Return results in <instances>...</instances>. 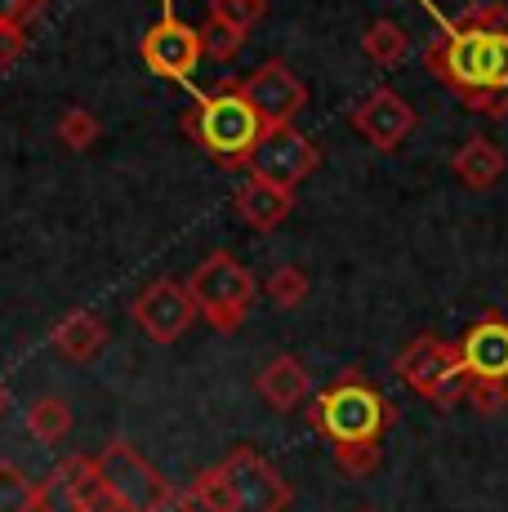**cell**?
<instances>
[{
	"instance_id": "603a6c76",
	"label": "cell",
	"mask_w": 508,
	"mask_h": 512,
	"mask_svg": "<svg viewBox=\"0 0 508 512\" xmlns=\"http://www.w3.org/2000/svg\"><path fill=\"white\" fill-rule=\"evenodd\" d=\"M99 134H103L99 116L85 112V107H67V112L58 116V139H63V147H72V152H85V147H94Z\"/></svg>"
},
{
	"instance_id": "7c38bea8",
	"label": "cell",
	"mask_w": 508,
	"mask_h": 512,
	"mask_svg": "<svg viewBox=\"0 0 508 512\" xmlns=\"http://www.w3.org/2000/svg\"><path fill=\"white\" fill-rule=\"evenodd\" d=\"M353 130L370 147H379V152H397V147L410 139V130H415V107L397 90L379 85V90H370L353 107Z\"/></svg>"
},
{
	"instance_id": "4fadbf2b",
	"label": "cell",
	"mask_w": 508,
	"mask_h": 512,
	"mask_svg": "<svg viewBox=\"0 0 508 512\" xmlns=\"http://www.w3.org/2000/svg\"><path fill=\"white\" fill-rule=\"evenodd\" d=\"M459 357H464V366H468L473 379L508 383V321L500 317V312H486V317L464 334Z\"/></svg>"
},
{
	"instance_id": "5bb4252c",
	"label": "cell",
	"mask_w": 508,
	"mask_h": 512,
	"mask_svg": "<svg viewBox=\"0 0 508 512\" xmlns=\"http://www.w3.org/2000/svg\"><path fill=\"white\" fill-rule=\"evenodd\" d=\"M290 210H295V192H286V187H272V183L254 179V174H246L237 183V214L250 228H259V232L281 228L290 219Z\"/></svg>"
},
{
	"instance_id": "ba28073f",
	"label": "cell",
	"mask_w": 508,
	"mask_h": 512,
	"mask_svg": "<svg viewBox=\"0 0 508 512\" xmlns=\"http://www.w3.org/2000/svg\"><path fill=\"white\" fill-rule=\"evenodd\" d=\"M317 165H321V152L308 134H299L295 125H272V130H263V139L254 143L246 170L254 174V179L295 192Z\"/></svg>"
},
{
	"instance_id": "9c48e42d",
	"label": "cell",
	"mask_w": 508,
	"mask_h": 512,
	"mask_svg": "<svg viewBox=\"0 0 508 512\" xmlns=\"http://www.w3.org/2000/svg\"><path fill=\"white\" fill-rule=\"evenodd\" d=\"M139 54L148 63L152 76L161 81H192V72L201 67V32L188 23H179L174 14H165L161 23H152L139 41Z\"/></svg>"
},
{
	"instance_id": "7402d4cb",
	"label": "cell",
	"mask_w": 508,
	"mask_h": 512,
	"mask_svg": "<svg viewBox=\"0 0 508 512\" xmlns=\"http://www.w3.org/2000/svg\"><path fill=\"white\" fill-rule=\"evenodd\" d=\"M201 32V54L205 58H214V63H223V58H232L241 45H246V32H237L232 23H223L219 14H210L205 23L197 27Z\"/></svg>"
},
{
	"instance_id": "30bf717a",
	"label": "cell",
	"mask_w": 508,
	"mask_h": 512,
	"mask_svg": "<svg viewBox=\"0 0 508 512\" xmlns=\"http://www.w3.org/2000/svg\"><path fill=\"white\" fill-rule=\"evenodd\" d=\"M130 317H134V326L148 334L152 343H161V348H165V343H174V339H183V334H188V326L197 321V303H192L188 285L161 277V281H152L139 299H134Z\"/></svg>"
},
{
	"instance_id": "3957f363",
	"label": "cell",
	"mask_w": 508,
	"mask_h": 512,
	"mask_svg": "<svg viewBox=\"0 0 508 512\" xmlns=\"http://www.w3.org/2000/svg\"><path fill=\"white\" fill-rule=\"evenodd\" d=\"M308 423L330 441V450L379 446L384 428L393 423V406H388V397L361 370H344L330 388L317 392V401H312V410H308Z\"/></svg>"
},
{
	"instance_id": "277c9868",
	"label": "cell",
	"mask_w": 508,
	"mask_h": 512,
	"mask_svg": "<svg viewBox=\"0 0 508 512\" xmlns=\"http://www.w3.org/2000/svg\"><path fill=\"white\" fill-rule=\"evenodd\" d=\"M188 134L197 139L205 156H214L219 165H246L254 143L263 139L259 112L246 103L241 85H219L197 98V107L188 112Z\"/></svg>"
},
{
	"instance_id": "ffe728a7",
	"label": "cell",
	"mask_w": 508,
	"mask_h": 512,
	"mask_svg": "<svg viewBox=\"0 0 508 512\" xmlns=\"http://www.w3.org/2000/svg\"><path fill=\"white\" fill-rule=\"evenodd\" d=\"M263 294H268L272 308H281V312L299 308V303L308 299V272L295 268V263H281V268L268 277V285H263Z\"/></svg>"
},
{
	"instance_id": "d6986e66",
	"label": "cell",
	"mask_w": 508,
	"mask_h": 512,
	"mask_svg": "<svg viewBox=\"0 0 508 512\" xmlns=\"http://www.w3.org/2000/svg\"><path fill=\"white\" fill-rule=\"evenodd\" d=\"M406 49H410V36L393 18H375V23L366 27V36H361V54L375 67H397L406 58Z\"/></svg>"
},
{
	"instance_id": "44dd1931",
	"label": "cell",
	"mask_w": 508,
	"mask_h": 512,
	"mask_svg": "<svg viewBox=\"0 0 508 512\" xmlns=\"http://www.w3.org/2000/svg\"><path fill=\"white\" fill-rule=\"evenodd\" d=\"M0 512H36V481L18 464H0Z\"/></svg>"
},
{
	"instance_id": "5b68a950",
	"label": "cell",
	"mask_w": 508,
	"mask_h": 512,
	"mask_svg": "<svg viewBox=\"0 0 508 512\" xmlns=\"http://www.w3.org/2000/svg\"><path fill=\"white\" fill-rule=\"evenodd\" d=\"M393 374L410 392L433 401L437 410H451L459 401H468V388H473V374H468L464 357H459V343H446L437 334L410 339L402 357L393 361Z\"/></svg>"
},
{
	"instance_id": "ac0fdd59",
	"label": "cell",
	"mask_w": 508,
	"mask_h": 512,
	"mask_svg": "<svg viewBox=\"0 0 508 512\" xmlns=\"http://www.w3.org/2000/svg\"><path fill=\"white\" fill-rule=\"evenodd\" d=\"M72 432V406L63 397H36L27 406V437L41 446H58Z\"/></svg>"
},
{
	"instance_id": "cb8c5ba5",
	"label": "cell",
	"mask_w": 508,
	"mask_h": 512,
	"mask_svg": "<svg viewBox=\"0 0 508 512\" xmlns=\"http://www.w3.org/2000/svg\"><path fill=\"white\" fill-rule=\"evenodd\" d=\"M468 406H473L482 419L504 415V410H508V383H495V379H473V388H468Z\"/></svg>"
},
{
	"instance_id": "d4e9b609",
	"label": "cell",
	"mask_w": 508,
	"mask_h": 512,
	"mask_svg": "<svg viewBox=\"0 0 508 512\" xmlns=\"http://www.w3.org/2000/svg\"><path fill=\"white\" fill-rule=\"evenodd\" d=\"M263 9H268L263 0H214L210 14H219L223 23H232L237 32H246V36H250V27L263 18Z\"/></svg>"
},
{
	"instance_id": "8992f818",
	"label": "cell",
	"mask_w": 508,
	"mask_h": 512,
	"mask_svg": "<svg viewBox=\"0 0 508 512\" xmlns=\"http://www.w3.org/2000/svg\"><path fill=\"white\" fill-rule=\"evenodd\" d=\"M188 294L197 303V317H205L219 334H232L250 317V303L259 294V285L228 250H214L188 277Z\"/></svg>"
},
{
	"instance_id": "f1b7e54d",
	"label": "cell",
	"mask_w": 508,
	"mask_h": 512,
	"mask_svg": "<svg viewBox=\"0 0 508 512\" xmlns=\"http://www.w3.org/2000/svg\"><path fill=\"white\" fill-rule=\"evenodd\" d=\"M5 410H9V388L0 383V415H5Z\"/></svg>"
},
{
	"instance_id": "2e32d148",
	"label": "cell",
	"mask_w": 508,
	"mask_h": 512,
	"mask_svg": "<svg viewBox=\"0 0 508 512\" xmlns=\"http://www.w3.org/2000/svg\"><path fill=\"white\" fill-rule=\"evenodd\" d=\"M50 343H54V352L63 361H94L107 348V326L94 317V312L81 308V312H72V317L58 321Z\"/></svg>"
},
{
	"instance_id": "9a60e30c",
	"label": "cell",
	"mask_w": 508,
	"mask_h": 512,
	"mask_svg": "<svg viewBox=\"0 0 508 512\" xmlns=\"http://www.w3.org/2000/svg\"><path fill=\"white\" fill-rule=\"evenodd\" d=\"M254 388H259V397L268 401L272 410H295L299 401L308 397V370L299 357H290V352H281V357H272L268 366L259 370V379H254Z\"/></svg>"
},
{
	"instance_id": "7a4b0ae2",
	"label": "cell",
	"mask_w": 508,
	"mask_h": 512,
	"mask_svg": "<svg viewBox=\"0 0 508 512\" xmlns=\"http://www.w3.org/2000/svg\"><path fill=\"white\" fill-rule=\"evenodd\" d=\"M295 490L259 450L237 446L223 464L205 468L188 490H179V512H286Z\"/></svg>"
},
{
	"instance_id": "83f0119b",
	"label": "cell",
	"mask_w": 508,
	"mask_h": 512,
	"mask_svg": "<svg viewBox=\"0 0 508 512\" xmlns=\"http://www.w3.org/2000/svg\"><path fill=\"white\" fill-rule=\"evenodd\" d=\"M36 5H41V0H0V23H14V27H23V18L32 14Z\"/></svg>"
},
{
	"instance_id": "4316f807",
	"label": "cell",
	"mask_w": 508,
	"mask_h": 512,
	"mask_svg": "<svg viewBox=\"0 0 508 512\" xmlns=\"http://www.w3.org/2000/svg\"><path fill=\"white\" fill-rule=\"evenodd\" d=\"M23 27H14V23H0V72H9V67L23 58Z\"/></svg>"
},
{
	"instance_id": "6da1fadb",
	"label": "cell",
	"mask_w": 508,
	"mask_h": 512,
	"mask_svg": "<svg viewBox=\"0 0 508 512\" xmlns=\"http://www.w3.org/2000/svg\"><path fill=\"white\" fill-rule=\"evenodd\" d=\"M437 18V36L424 49L428 72L451 85L468 112L508 116V5L491 0L459 18H442L433 0H419Z\"/></svg>"
},
{
	"instance_id": "e0dca14e",
	"label": "cell",
	"mask_w": 508,
	"mask_h": 512,
	"mask_svg": "<svg viewBox=\"0 0 508 512\" xmlns=\"http://www.w3.org/2000/svg\"><path fill=\"white\" fill-rule=\"evenodd\" d=\"M504 152L495 147L486 134H477V139H468L459 152L451 156V170L459 174V183L464 187H473V192H486V187H495L500 183V174H504Z\"/></svg>"
},
{
	"instance_id": "484cf974",
	"label": "cell",
	"mask_w": 508,
	"mask_h": 512,
	"mask_svg": "<svg viewBox=\"0 0 508 512\" xmlns=\"http://www.w3.org/2000/svg\"><path fill=\"white\" fill-rule=\"evenodd\" d=\"M335 464H339V472H348V477H370V472L379 468V446H339Z\"/></svg>"
},
{
	"instance_id": "52a82bcc",
	"label": "cell",
	"mask_w": 508,
	"mask_h": 512,
	"mask_svg": "<svg viewBox=\"0 0 508 512\" xmlns=\"http://www.w3.org/2000/svg\"><path fill=\"white\" fill-rule=\"evenodd\" d=\"M94 468H99L103 490L125 512H165V508H174V499H179L170 481H165L125 437L107 441L99 455H94Z\"/></svg>"
},
{
	"instance_id": "8fae6325",
	"label": "cell",
	"mask_w": 508,
	"mask_h": 512,
	"mask_svg": "<svg viewBox=\"0 0 508 512\" xmlns=\"http://www.w3.org/2000/svg\"><path fill=\"white\" fill-rule=\"evenodd\" d=\"M241 94H246V103L259 112L263 130H272V125H295V116L304 112V103H308L304 81H299L286 63L254 67L246 81H241Z\"/></svg>"
}]
</instances>
